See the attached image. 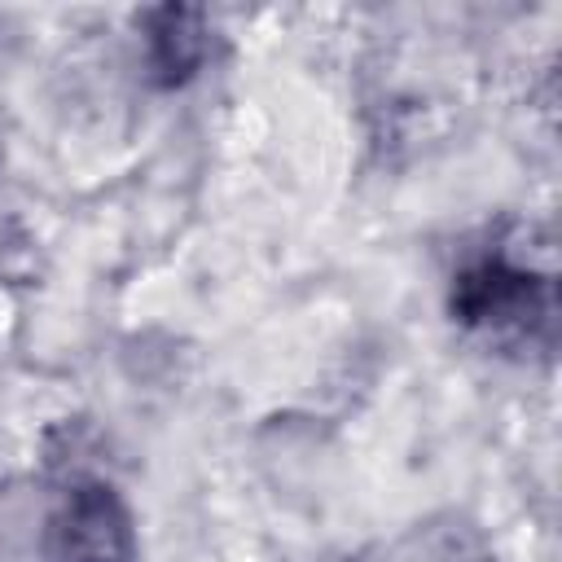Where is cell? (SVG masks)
<instances>
[{
    "label": "cell",
    "mask_w": 562,
    "mask_h": 562,
    "mask_svg": "<svg viewBox=\"0 0 562 562\" xmlns=\"http://www.w3.org/2000/svg\"><path fill=\"white\" fill-rule=\"evenodd\" d=\"M452 316L487 329L531 325L544 316V281L505 259H479L452 285Z\"/></svg>",
    "instance_id": "cell-1"
},
{
    "label": "cell",
    "mask_w": 562,
    "mask_h": 562,
    "mask_svg": "<svg viewBox=\"0 0 562 562\" xmlns=\"http://www.w3.org/2000/svg\"><path fill=\"white\" fill-rule=\"evenodd\" d=\"M53 540H57L61 562H127L132 522H127L123 501L110 487L92 483V487L70 492V501L53 527Z\"/></svg>",
    "instance_id": "cell-2"
},
{
    "label": "cell",
    "mask_w": 562,
    "mask_h": 562,
    "mask_svg": "<svg viewBox=\"0 0 562 562\" xmlns=\"http://www.w3.org/2000/svg\"><path fill=\"white\" fill-rule=\"evenodd\" d=\"M149 66L162 83H180L193 75V66L202 61V48H206V35H202V22L193 9H154L149 13Z\"/></svg>",
    "instance_id": "cell-3"
}]
</instances>
